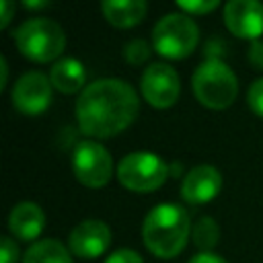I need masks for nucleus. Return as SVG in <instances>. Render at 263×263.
Masks as SVG:
<instances>
[{"instance_id": "1", "label": "nucleus", "mask_w": 263, "mask_h": 263, "mask_svg": "<svg viewBox=\"0 0 263 263\" xmlns=\"http://www.w3.org/2000/svg\"><path fill=\"white\" fill-rule=\"evenodd\" d=\"M138 109L140 101L132 84L121 78H103L84 86L76 101V119L82 134L111 138L136 119Z\"/></svg>"}, {"instance_id": "2", "label": "nucleus", "mask_w": 263, "mask_h": 263, "mask_svg": "<svg viewBox=\"0 0 263 263\" xmlns=\"http://www.w3.org/2000/svg\"><path fill=\"white\" fill-rule=\"evenodd\" d=\"M191 234L189 214L177 203H160L148 212L142 224V238L146 249L160 257H177Z\"/></svg>"}, {"instance_id": "3", "label": "nucleus", "mask_w": 263, "mask_h": 263, "mask_svg": "<svg viewBox=\"0 0 263 263\" xmlns=\"http://www.w3.org/2000/svg\"><path fill=\"white\" fill-rule=\"evenodd\" d=\"M195 99L210 109H226L238 95L236 74L218 58H208L191 76Z\"/></svg>"}, {"instance_id": "4", "label": "nucleus", "mask_w": 263, "mask_h": 263, "mask_svg": "<svg viewBox=\"0 0 263 263\" xmlns=\"http://www.w3.org/2000/svg\"><path fill=\"white\" fill-rule=\"evenodd\" d=\"M18 51L33 62H51L62 55L66 47L64 29L51 18H29L14 31Z\"/></svg>"}, {"instance_id": "5", "label": "nucleus", "mask_w": 263, "mask_h": 263, "mask_svg": "<svg viewBox=\"0 0 263 263\" xmlns=\"http://www.w3.org/2000/svg\"><path fill=\"white\" fill-rule=\"evenodd\" d=\"M199 41V29L189 14L171 12L152 29V45L158 55L181 60L193 53Z\"/></svg>"}, {"instance_id": "6", "label": "nucleus", "mask_w": 263, "mask_h": 263, "mask_svg": "<svg viewBox=\"0 0 263 263\" xmlns=\"http://www.w3.org/2000/svg\"><path fill=\"white\" fill-rule=\"evenodd\" d=\"M168 177V164L150 152H132L117 164V179L125 189L146 193L164 185Z\"/></svg>"}, {"instance_id": "7", "label": "nucleus", "mask_w": 263, "mask_h": 263, "mask_svg": "<svg viewBox=\"0 0 263 263\" xmlns=\"http://www.w3.org/2000/svg\"><path fill=\"white\" fill-rule=\"evenodd\" d=\"M72 166H74L76 179L90 189L105 187L113 175L111 154L99 142H92V140H84L74 148Z\"/></svg>"}, {"instance_id": "8", "label": "nucleus", "mask_w": 263, "mask_h": 263, "mask_svg": "<svg viewBox=\"0 0 263 263\" xmlns=\"http://www.w3.org/2000/svg\"><path fill=\"white\" fill-rule=\"evenodd\" d=\"M140 86H142L144 99L156 109H166V107L175 105L179 99V92H181L179 74L175 72V68H171L168 64H162V62L150 64L144 70Z\"/></svg>"}, {"instance_id": "9", "label": "nucleus", "mask_w": 263, "mask_h": 263, "mask_svg": "<svg viewBox=\"0 0 263 263\" xmlns=\"http://www.w3.org/2000/svg\"><path fill=\"white\" fill-rule=\"evenodd\" d=\"M51 103V80L41 72L23 74L12 86V105L25 115H39Z\"/></svg>"}, {"instance_id": "10", "label": "nucleus", "mask_w": 263, "mask_h": 263, "mask_svg": "<svg viewBox=\"0 0 263 263\" xmlns=\"http://www.w3.org/2000/svg\"><path fill=\"white\" fill-rule=\"evenodd\" d=\"M224 25L232 35L257 41L263 35V4L257 0H230L224 6Z\"/></svg>"}, {"instance_id": "11", "label": "nucleus", "mask_w": 263, "mask_h": 263, "mask_svg": "<svg viewBox=\"0 0 263 263\" xmlns=\"http://www.w3.org/2000/svg\"><path fill=\"white\" fill-rule=\"evenodd\" d=\"M111 245V230L101 220H84L80 222L68 238V247L76 257L95 259L107 251Z\"/></svg>"}, {"instance_id": "12", "label": "nucleus", "mask_w": 263, "mask_h": 263, "mask_svg": "<svg viewBox=\"0 0 263 263\" xmlns=\"http://www.w3.org/2000/svg\"><path fill=\"white\" fill-rule=\"evenodd\" d=\"M222 187V175L212 164H197L193 166L183 183H181V197L189 203H208L212 201Z\"/></svg>"}, {"instance_id": "13", "label": "nucleus", "mask_w": 263, "mask_h": 263, "mask_svg": "<svg viewBox=\"0 0 263 263\" xmlns=\"http://www.w3.org/2000/svg\"><path fill=\"white\" fill-rule=\"evenodd\" d=\"M45 226V214L43 210L33 201H23L12 208L8 218L10 232L21 240H33L41 234Z\"/></svg>"}, {"instance_id": "14", "label": "nucleus", "mask_w": 263, "mask_h": 263, "mask_svg": "<svg viewBox=\"0 0 263 263\" xmlns=\"http://www.w3.org/2000/svg\"><path fill=\"white\" fill-rule=\"evenodd\" d=\"M101 8L105 18L113 27L127 29L144 21L148 12V2L146 0H105Z\"/></svg>"}, {"instance_id": "15", "label": "nucleus", "mask_w": 263, "mask_h": 263, "mask_svg": "<svg viewBox=\"0 0 263 263\" xmlns=\"http://www.w3.org/2000/svg\"><path fill=\"white\" fill-rule=\"evenodd\" d=\"M84 78H86V72H84V66L74 60V58H64V60H58L53 66H51V72H49V80H51V86H55L60 92L64 95H74L82 88L84 84ZM84 90V88H82Z\"/></svg>"}, {"instance_id": "16", "label": "nucleus", "mask_w": 263, "mask_h": 263, "mask_svg": "<svg viewBox=\"0 0 263 263\" xmlns=\"http://www.w3.org/2000/svg\"><path fill=\"white\" fill-rule=\"evenodd\" d=\"M23 263H72V257L60 240L45 238L27 249Z\"/></svg>"}, {"instance_id": "17", "label": "nucleus", "mask_w": 263, "mask_h": 263, "mask_svg": "<svg viewBox=\"0 0 263 263\" xmlns=\"http://www.w3.org/2000/svg\"><path fill=\"white\" fill-rule=\"evenodd\" d=\"M218 238H220V228H218L216 220H212L210 216L199 218V220L193 224V228H191V240H193V245H195L197 249H201L203 253H210V249L216 247Z\"/></svg>"}, {"instance_id": "18", "label": "nucleus", "mask_w": 263, "mask_h": 263, "mask_svg": "<svg viewBox=\"0 0 263 263\" xmlns=\"http://www.w3.org/2000/svg\"><path fill=\"white\" fill-rule=\"evenodd\" d=\"M123 55H125V60H127L129 64L140 66V64H144V62L150 58V47H148V43H146L144 39H134V41H129V43L125 45Z\"/></svg>"}, {"instance_id": "19", "label": "nucleus", "mask_w": 263, "mask_h": 263, "mask_svg": "<svg viewBox=\"0 0 263 263\" xmlns=\"http://www.w3.org/2000/svg\"><path fill=\"white\" fill-rule=\"evenodd\" d=\"M177 6L181 10H185L187 14H208L210 10H214L218 6V0H197V2H191V0H179Z\"/></svg>"}, {"instance_id": "20", "label": "nucleus", "mask_w": 263, "mask_h": 263, "mask_svg": "<svg viewBox=\"0 0 263 263\" xmlns=\"http://www.w3.org/2000/svg\"><path fill=\"white\" fill-rule=\"evenodd\" d=\"M247 101H249V107L253 109L255 115L263 117V78H257L251 88H249V95H247Z\"/></svg>"}, {"instance_id": "21", "label": "nucleus", "mask_w": 263, "mask_h": 263, "mask_svg": "<svg viewBox=\"0 0 263 263\" xmlns=\"http://www.w3.org/2000/svg\"><path fill=\"white\" fill-rule=\"evenodd\" d=\"M18 261V247L12 238L0 240V263H16Z\"/></svg>"}, {"instance_id": "22", "label": "nucleus", "mask_w": 263, "mask_h": 263, "mask_svg": "<svg viewBox=\"0 0 263 263\" xmlns=\"http://www.w3.org/2000/svg\"><path fill=\"white\" fill-rule=\"evenodd\" d=\"M105 263H144V259L132 249H119V251L111 253Z\"/></svg>"}, {"instance_id": "23", "label": "nucleus", "mask_w": 263, "mask_h": 263, "mask_svg": "<svg viewBox=\"0 0 263 263\" xmlns=\"http://www.w3.org/2000/svg\"><path fill=\"white\" fill-rule=\"evenodd\" d=\"M249 62H251L253 68L263 70V41L261 39L251 43V47H249Z\"/></svg>"}, {"instance_id": "24", "label": "nucleus", "mask_w": 263, "mask_h": 263, "mask_svg": "<svg viewBox=\"0 0 263 263\" xmlns=\"http://www.w3.org/2000/svg\"><path fill=\"white\" fill-rule=\"evenodd\" d=\"M189 263H226V261L214 253H197L189 259Z\"/></svg>"}, {"instance_id": "25", "label": "nucleus", "mask_w": 263, "mask_h": 263, "mask_svg": "<svg viewBox=\"0 0 263 263\" xmlns=\"http://www.w3.org/2000/svg\"><path fill=\"white\" fill-rule=\"evenodd\" d=\"M12 18V4L8 0H2L0 2V27L4 29Z\"/></svg>"}, {"instance_id": "26", "label": "nucleus", "mask_w": 263, "mask_h": 263, "mask_svg": "<svg viewBox=\"0 0 263 263\" xmlns=\"http://www.w3.org/2000/svg\"><path fill=\"white\" fill-rule=\"evenodd\" d=\"M0 72H2V76H0V90H2L6 84V78H8V66H6L4 58H0Z\"/></svg>"}, {"instance_id": "27", "label": "nucleus", "mask_w": 263, "mask_h": 263, "mask_svg": "<svg viewBox=\"0 0 263 263\" xmlns=\"http://www.w3.org/2000/svg\"><path fill=\"white\" fill-rule=\"evenodd\" d=\"M23 4H25L27 8H45L49 2H29V0H27V2H23Z\"/></svg>"}]
</instances>
